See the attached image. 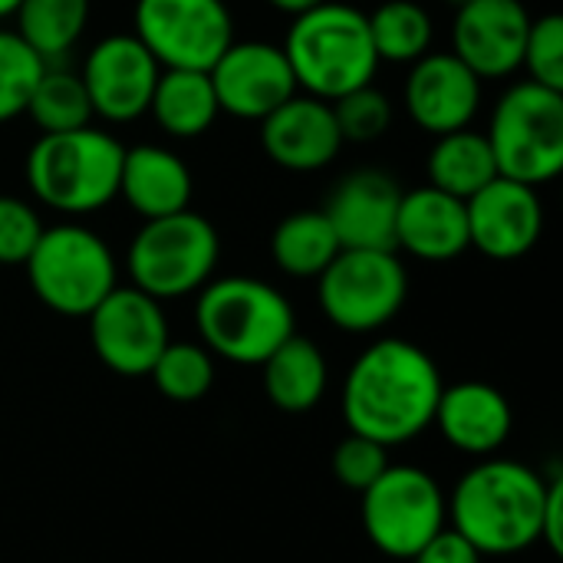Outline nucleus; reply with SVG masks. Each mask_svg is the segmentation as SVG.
<instances>
[{
  "label": "nucleus",
  "mask_w": 563,
  "mask_h": 563,
  "mask_svg": "<svg viewBox=\"0 0 563 563\" xmlns=\"http://www.w3.org/2000/svg\"><path fill=\"white\" fill-rule=\"evenodd\" d=\"M435 360L409 340H379L366 346L343 383V419L350 432L386 449L422 435L442 396Z\"/></svg>",
  "instance_id": "1"
},
{
  "label": "nucleus",
  "mask_w": 563,
  "mask_h": 563,
  "mask_svg": "<svg viewBox=\"0 0 563 563\" xmlns=\"http://www.w3.org/2000/svg\"><path fill=\"white\" fill-rule=\"evenodd\" d=\"M551 482L508 459H488L462 475L449 498L452 528L482 558H505L534 548L544 534Z\"/></svg>",
  "instance_id": "2"
},
{
  "label": "nucleus",
  "mask_w": 563,
  "mask_h": 563,
  "mask_svg": "<svg viewBox=\"0 0 563 563\" xmlns=\"http://www.w3.org/2000/svg\"><path fill=\"white\" fill-rule=\"evenodd\" d=\"M284 53L297 89L323 102L369 86L379 69L366 13L336 0H323L297 13L284 40Z\"/></svg>",
  "instance_id": "3"
},
{
  "label": "nucleus",
  "mask_w": 563,
  "mask_h": 563,
  "mask_svg": "<svg viewBox=\"0 0 563 563\" xmlns=\"http://www.w3.org/2000/svg\"><path fill=\"white\" fill-rule=\"evenodd\" d=\"M125 145L92 125L40 135L26 152V185L43 208L92 214L119 198Z\"/></svg>",
  "instance_id": "4"
},
{
  "label": "nucleus",
  "mask_w": 563,
  "mask_h": 563,
  "mask_svg": "<svg viewBox=\"0 0 563 563\" xmlns=\"http://www.w3.org/2000/svg\"><path fill=\"white\" fill-rule=\"evenodd\" d=\"M195 323L211 356L238 366H261L294 336V307L257 277H221L198 290Z\"/></svg>",
  "instance_id": "5"
},
{
  "label": "nucleus",
  "mask_w": 563,
  "mask_h": 563,
  "mask_svg": "<svg viewBox=\"0 0 563 563\" xmlns=\"http://www.w3.org/2000/svg\"><path fill=\"white\" fill-rule=\"evenodd\" d=\"M221 257V238L208 218L185 208L168 218L142 221L129 251L125 271L132 287L158 303L201 290Z\"/></svg>",
  "instance_id": "6"
},
{
  "label": "nucleus",
  "mask_w": 563,
  "mask_h": 563,
  "mask_svg": "<svg viewBox=\"0 0 563 563\" xmlns=\"http://www.w3.org/2000/svg\"><path fill=\"white\" fill-rule=\"evenodd\" d=\"M485 139L498 175L531 188L554 181L563 168V92L534 79L515 82L498 99Z\"/></svg>",
  "instance_id": "7"
},
{
  "label": "nucleus",
  "mask_w": 563,
  "mask_h": 563,
  "mask_svg": "<svg viewBox=\"0 0 563 563\" xmlns=\"http://www.w3.org/2000/svg\"><path fill=\"white\" fill-rule=\"evenodd\" d=\"M23 267L40 303L59 317H89L119 287L109 244L76 221L43 228Z\"/></svg>",
  "instance_id": "8"
},
{
  "label": "nucleus",
  "mask_w": 563,
  "mask_h": 563,
  "mask_svg": "<svg viewBox=\"0 0 563 563\" xmlns=\"http://www.w3.org/2000/svg\"><path fill=\"white\" fill-rule=\"evenodd\" d=\"M409 297V274L396 251L343 247L317 277L327 320L346 333L383 330Z\"/></svg>",
  "instance_id": "9"
},
{
  "label": "nucleus",
  "mask_w": 563,
  "mask_h": 563,
  "mask_svg": "<svg viewBox=\"0 0 563 563\" xmlns=\"http://www.w3.org/2000/svg\"><path fill=\"white\" fill-rule=\"evenodd\" d=\"M449 525V498L439 482L416 465H389L363 492V528L376 551L412 561Z\"/></svg>",
  "instance_id": "10"
},
{
  "label": "nucleus",
  "mask_w": 563,
  "mask_h": 563,
  "mask_svg": "<svg viewBox=\"0 0 563 563\" xmlns=\"http://www.w3.org/2000/svg\"><path fill=\"white\" fill-rule=\"evenodd\" d=\"M132 33L162 69H211L234 43L224 0H135Z\"/></svg>",
  "instance_id": "11"
},
{
  "label": "nucleus",
  "mask_w": 563,
  "mask_h": 563,
  "mask_svg": "<svg viewBox=\"0 0 563 563\" xmlns=\"http://www.w3.org/2000/svg\"><path fill=\"white\" fill-rule=\"evenodd\" d=\"M86 320L96 356L119 376H148L172 343L162 303L139 287H112Z\"/></svg>",
  "instance_id": "12"
},
{
  "label": "nucleus",
  "mask_w": 563,
  "mask_h": 563,
  "mask_svg": "<svg viewBox=\"0 0 563 563\" xmlns=\"http://www.w3.org/2000/svg\"><path fill=\"white\" fill-rule=\"evenodd\" d=\"M158 73L162 66L155 63V56L142 46L135 33H112V36H102L89 49L79 76H82L92 115L125 125L148 112Z\"/></svg>",
  "instance_id": "13"
},
{
  "label": "nucleus",
  "mask_w": 563,
  "mask_h": 563,
  "mask_svg": "<svg viewBox=\"0 0 563 563\" xmlns=\"http://www.w3.org/2000/svg\"><path fill=\"white\" fill-rule=\"evenodd\" d=\"M208 76L221 112L244 122L267 119L277 106L300 92L284 46L267 40L231 43L208 69Z\"/></svg>",
  "instance_id": "14"
},
{
  "label": "nucleus",
  "mask_w": 563,
  "mask_h": 563,
  "mask_svg": "<svg viewBox=\"0 0 563 563\" xmlns=\"http://www.w3.org/2000/svg\"><path fill=\"white\" fill-rule=\"evenodd\" d=\"M531 13L521 0H468L452 20V53L478 79H505L521 69Z\"/></svg>",
  "instance_id": "15"
},
{
  "label": "nucleus",
  "mask_w": 563,
  "mask_h": 563,
  "mask_svg": "<svg viewBox=\"0 0 563 563\" xmlns=\"http://www.w3.org/2000/svg\"><path fill=\"white\" fill-rule=\"evenodd\" d=\"M468 244L492 261L525 257L544 231V205L538 188L498 175L465 201Z\"/></svg>",
  "instance_id": "16"
},
{
  "label": "nucleus",
  "mask_w": 563,
  "mask_h": 563,
  "mask_svg": "<svg viewBox=\"0 0 563 563\" xmlns=\"http://www.w3.org/2000/svg\"><path fill=\"white\" fill-rule=\"evenodd\" d=\"M406 112L429 132L445 135L468 129L482 106V79L455 53H426L406 79Z\"/></svg>",
  "instance_id": "17"
},
{
  "label": "nucleus",
  "mask_w": 563,
  "mask_h": 563,
  "mask_svg": "<svg viewBox=\"0 0 563 563\" xmlns=\"http://www.w3.org/2000/svg\"><path fill=\"white\" fill-rule=\"evenodd\" d=\"M402 188L379 168H360L336 181L327 198V221L333 224L340 247L396 251V211Z\"/></svg>",
  "instance_id": "18"
},
{
  "label": "nucleus",
  "mask_w": 563,
  "mask_h": 563,
  "mask_svg": "<svg viewBox=\"0 0 563 563\" xmlns=\"http://www.w3.org/2000/svg\"><path fill=\"white\" fill-rule=\"evenodd\" d=\"M261 145L264 155L287 172H320L340 155L346 142L340 135L333 106L297 92L267 119H261Z\"/></svg>",
  "instance_id": "19"
},
{
  "label": "nucleus",
  "mask_w": 563,
  "mask_h": 563,
  "mask_svg": "<svg viewBox=\"0 0 563 563\" xmlns=\"http://www.w3.org/2000/svg\"><path fill=\"white\" fill-rule=\"evenodd\" d=\"M399 247L429 264L462 257L472 247L465 201L435 185L402 191L396 211V251Z\"/></svg>",
  "instance_id": "20"
},
{
  "label": "nucleus",
  "mask_w": 563,
  "mask_h": 563,
  "mask_svg": "<svg viewBox=\"0 0 563 563\" xmlns=\"http://www.w3.org/2000/svg\"><path fill=\"white\" fill-rule=\"evenodd\" d=\"M432 426H439L452 449L465 455H492L508 442L515 412L501 389L468 379L459 386H442Z\"/></svg>",
  "instance_id": "21"
},
{
  "label": "nucleus",
  "mask_w": 563,
  "mask_h": 563,
  "mask_svg": "<svg viewBox=\"0 0 563 563\" xmlns=\"http://www.w3.org/2000/svg\"><path fill=\"white\" fill-rule=\"evenodd\" d=\"M191 172L165 145H132L119 168V198L142 218H168L191 208Z\"/></svg>",
  "instance_id": "22"
},
{
  "label": "nucleus",
  "mask_w": 563,
  "mask_h": 563,
  "mask_svg": "<svg viewBox=\"0 0 563 563\" xmlns=\"http://www.w3.org/2000/svg\"><path fill=\"white\" fill-rule=\"evenodd\" d=\"M264 393L267 399L290 416L310 412L327 393V356L307 336H287L264 363Z\"/></svg>",
  "instance_id": "23"
},
{
  "label": "nucleus",
  "mask_w": 563,
  "mask_h": 563,
  "mask_svg": "<svg viewBox=\"0 0 563 563\" xmlns=\"http://www.w3.org/2000/svg\"><path fill=\"white\" fill-rule=\"evenodd\" d=\"M148 112L172 139H198L214 125L221 106L205 69H162Z\"/></svg>",
  "instance_id": "24"
},
{
  "label": "nucleus",
  "mask_w": 563,
  "mask_h": 563,
  "mask_svg": "<svg viewBox=\"0 0 563 563\" xmlns=\"http://www.w3.org/2000/svg\"><path fill=\"white\" fill-rule=\"evenodd\" d=\"M426 172H429V185L462 201H468L475 191H482L488 181L498 178L492 145L485 132H475L472 125L435 135V145L429 148V158H426Z\"/></svg>",
  "instance_id": "25"
},
{
  "label": "nucleus",
  "mask_w": 563,
  "mask_h": 563,
  "mask_svg": "<svg viewBox=\"0 0 563 563\" xmlns=\"http://www.w3.org/2000/svg\"><path fill=\"white\" fill-rule=\"evenodd\" d=\"M340 251V238L327 214L310 208L287 214L271 238L274 264L290 277H320Z\"/></svg>",
  "instance_id": "26"
},
{
  "label": "nucleus",
  "mask_w": 563,
  "mask_h": 563,
  "mask_svg": "<svg viewBox=\"0 0 563 563\" xmlns=\"http://www.w3.org/2000/svg\"><path fill=\"white\" fill-rule=\"evenodd\" d=\"M13 16L20 40L46 63H56L79 43L89 23V0H23Z\"/></svg>",
  "instance_id": "27"
},
{
  "label": "nucleus",
  "mask_w": 563,
  "mask_h": 563,
  "mask_svg": "<svg viewBox=\"0 0 563 563\" xmlns=\"http://www.w3.org/2000/svg\"><path fill=\"white\" fill-rule=\"evenodd\" d=\"M369 20V36L379 63H416L432 49V13L416 0H386Z\"/></svg>",
  "instance_id": "28"
},
{
  "label": "nucleus",
  "mask_w": 563,
  "mask_h": 563,
  "mask_svg": "<svg viewBox=\"0 0 563 563\" xmlns=\"http://www.w3.org/2000/svg\"><path fill=\"white\" fill-rule=\"evenodd\" d=\"M23 115H30L33 125L43 135L73 132V129L89 125L92 122V106H89L82 76L69 73V69H56L53 63H46V69H43Z\"/></svg>",
  "instance_id": "29"
},
{
  "label": "nucleus",
  "mask_w": 563,
  "mask_h": 563,
  "mask_svg": "<svg viewBox=\"0 0 563 563\" xmlns=\"http://www.w3.org/2000/svg\"><path fill=\"white\" fill-rule=\"evenodd\" d=\"M148 376L165 399L198 402L214 386V356L198 343H168Z\"/></svg>",
  "instance_id": "30"
},
{
  "label": "nucleus",
  "mask_w": 563,
  "mask_h": 563,
  "mask_svg": "<svg viewBox=\"0 0 563 563\" xmlns=\"http://www.w3.org/2000/svg\"><path fill=\"white\" fill-rule=\"evenodd\" d=\"M43 69L46 59L33 53L16 30H0V125L26 112Z\"/></svg>",
  "instance_id": "31"
},
{
  "label": "nucleus",
  "mask_w": 563,
  "mask_h": 563,
  "mask_svg": "<svg viewBox=\"0 0 563 563\" xmlns=\"http://www.w3.org/2000/svg\"><path fill=\"white\" fill-rule=\"evenodd\" d=\"M330 106H333V115H336L343 142L366 145V142L383 139L389 132V125H393V102L373 82L360 86V89H353V92H346L340 99H333Z\"/></svg>",
  "instance_id": "32"
},
{
  "label": "nucleus",
  "mask_w": 563,
  "mask_h": 563,
  "mask_svg": "<svg viewBox=\"0 0 563 563\" xmlns=\"http://www.w3.org/2000/svg\"><path fill=\"white\" fill-rule=\"evenodd\" d=\"M521 66L531 73L534 82L548 89L563 92V16L561 13H544L531 20L528 43H525V59Z\"/></svg>",
  "instance_id": "33"
},
{
  "label": "nucleus",
  "mask_w": 563,
  "mask_h": 563,
  "mask_svg": "<svg viewBox=\"0 0 563 563\" xmlns=\"http://www.w3.org/2000/svg\"><path fill=\"white\" fill-rule=\"evenodd\" d=\"M386 468H389V449L373 442V439H366V435H356V432H350L336 445V452H333V475H336V482L343 488H350V492H360V495Z\"/></svg>",
  "instance_id": "34"
},
{
  "label": "nucleus",
  "mask_w": 563,
  "mask_h": 563,
  "mask_svg": "<svg viewBox=\"0 0 563 563\" xmlns=\"http://www.w3.org/2000/svg\"><path fill=\"white\" fill-rule=\"evenodd\" d=\"M43 234L36 208L23 198L0 195V264H26Z\"/></svg>",
  "instance_id": "35"
},
{
  "label": "nucleus",
  "mask_w": 563,
  "mask_h": 563,
  "mask_svg": "<svg viewBox=\"0 0 563 563\" xmlns=\"http://www.w3.org/2000/svg\"><path fill=\"white\" fill-rule=\"evenodd\" d=\"M412 563H482V551L445 525L426 548L416 551Z\"/></svg>",
  "instance_id": "36"
},
{
  "label": "nucleus",
  "mask_w": 563,
  "mask_h": 563,
  "mask_svg": "<svg viewBox=\"0 0 563 563\" xmlns=\"http://www.w3.org/2000/svg\"><path fill=\"white\" fill-rule=\"evenodd\" d=\"M561 511L563 482L561 478H554V482H551V495H548V511H544V534H541V541H544L554 554H561Z\"/></svg>",
  "instance_id": "37"
},
{
  "label": "nucleus",
  "mask_w": 563,
  "mask_h": 563,
  "mask_svg": "<svg viewBox=\"0 0 563 563\" xmlns=\"http://www.w3.org/2000/svg\"><path fill=\"white\" fill-rule=\"evenodd\" d=\"M274 10H280V13H290V16H297V13H303V10H310V7H317V3H323V0H267Z\"/></svg>",
  "instance_id": "38"
},
{
  "label": "nucleus",
  "mask_w": 563,
  "mask_h": 563,
  "mask_svg": "<svg viewBox=\"0 0 563 563\" xmlns=\"http://www.w3.org/2000/svg\"><path fill=\"white\" fill-rule=\"evenodd\" d=\"M20 3H23V0H0V20H7V16H13Z\"/></svg>",
  "instance_id": "39"
},
{
  "label": "nucleus",
  "mask_w": 563,
  "mask_h": 563,
  "mask_svg": "<svg viewBox=\"0 0 563 563\" xmlns=\"http://www.w3.org/2000/svg\"><path fill=\"white\" fill-rule=\"evenodd\" d=\"M445 3H449V7H452V10H459V7H465V3H468V0H445Z\"/></svg>",
  "instance_id": "40"
}]
</instances>
